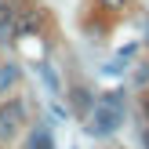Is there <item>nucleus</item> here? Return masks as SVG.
I'll list each match as a JSON object with an SVG mask.
<instances>
[{
    "label": "nucleus",
    "instance_id": "obj_9",
    "mask_svg": "<svg viewBox=\"0 0 149 149\" xmlns=\"http://www.w3.org/2000/svg\"><path fill=\"white\" fill-rule=\"evenodd\" d=\"M135 80H138V84H149V65H138V73H135Z\"/></svg>",
    "mask_w": 149,
    "mask_h": 149
},
{
    "label": "nucleus",
    "instance_id": "obj_4",
    "mask_svg": "<svg viewBox=\"0 0 149 149\" xmlns=\"http://www.w3.org/2000/svg\"><path fill=\"white\" fill-rule=\"evenodd\" d=\"M40 26H44V11L40 7H29V11L18 18V33H36Z\"/></svg>",
    "mask_w": 149,
    "mask_h": 149
},
{
    "label": "nucleus",
    "instance_id": "obj_1",
    "mask_svg": "<svg viewBox=\"0 0 149 149\" xmlns=\"http://www.w3.org/2000/svg\"><path fill=\"white\" fill-rule=\"evenodd\" d=\"M124 95H109L102 106L91 109V131H98V135H113L116 127L124 124Z\"/></svg>",
    "mask_w": 149,
    "mask_h": 149
},
{
    "label": "nucleus",
    "instance_id": "obj_12",
    "mask_svg": "<svg viewBox=\"0 0 149 149\" xmlns=\"http://www.w3.org/2000/svg\"><path fill=\"white\" fill-rule=\"evenodd\" d=\"M146 36H149V33H146Z\"/></svg>",
    "mask_w": 149,
    "mask_h": 149
},
{
    "label": "nucleus",
    "instance_id": "obj_8",
    "mask_svg": "<svg viewBox=\"0 0 149 149\" xmlns=\"http://www.w3.org/2000/svg\"><path fill=\"white\" fill-rule=\"evenodd\" d=\"M98 4H102V7H109V11H120L127 0H98Z\"/></svg>",
    "mask_w": 149,
    "mask_h": 149
},
{
    "label": "nucleus",
    "instance_id": "obj_3",
    "mask_svg": "<svg viewBox=\"0 0 149 149\" xmlns=\"http://www.w3.org/2000/svg\"><path fill=\"white\" fill-rule=\"evenodd\" d=\"M69 102H73V113H77V116H91V109H95L87 87H73V91H69Z\"/></svg>",
    "mask_w": 149,
    "mask_h": 149
},
{
    "label": "nucleus",
    "instance_id": "obj_5",
    "mask_svg": "<svg viewBox=\"0 0 149 149\" xmlns=\"http://www.w3.org/2000/svg\"><path fill=\"white\" fill-rule=\"evenodd\" d=\"M29 149H55V138H51L47 127H36L33 135H29Z\"/></svg>",
    "mask_w": 149,
    "mask_h": 149
},
{
    "label": "nucleus",
    "instance_id": "obj_7",
    "mask_svg": "<svg viewBox=\"0 0 149 149\" xmlns=\"http://www.w3.org/2000/svg\"><path fill=\"white\" fill-rule=\"evenodd\" d=\"M40 73H44V80H47L51 91H58V77H55V73H51V69H40Z\"/></svg>",
    "mask_w": 149,
    "mask_h": 149
},
{
    "label": "nucleus",
    "instance_id": "obj_10",
    "mask_svg": "<svg viewBox=\"0 0 149 149\" xmlns=\"http://www.w3.org/2000/svg\"><path fill=\"white\" fill-rule=\"evenodd\" d=\"M142 113H146V120H149V95L142 98Z\"/></svg>",
    "mask_w": 149,
    "mask_h": 149
},
{
    "label": "nucleus",
    "instance_id": "obj_6",
    "mask_svg": "<svg viewBox=\"0 0 149 149\" xmlns=\"http://www.w3.org/2000/svg\"><path fill=\"white\" fill-rule=\"evenodd\" d=\"M11 22H15V11L4 4V0H0V36H4L7 29H11Z\"/></svg>",
    "mask_w": 149,
    "mask_h": 149
},
{
    "label": "nucleus",
    "instance_id": "obj_2",
    "mask_svg": "<svg viewBox=\"0 0 149 149\" xmlns=\"http://www.w3.org/2000/svg\"><path fill=\"white\" fill-rule=\"evenodd\" d=\"M26 124V106L22 102H4L0 106V142H11Z\"/></svg>",
    "mask_w": 149,
    "mask_h": 149
},
{
    "label": "nucleus",
    "instance_id": "obj_11",
    "mask_svg": "<svg viewBox=\"0 0 149 149\" xmlns=\"http://www.w3.org/2000/svg\"><path fill=\"white\" fill-rule=\"evenodd\" d=\"M142 146H146V149H149V127H146V131H142Z\"/></svg>",
    "mask_w": 149,
    "mask_h": 149
}]
</instances>
